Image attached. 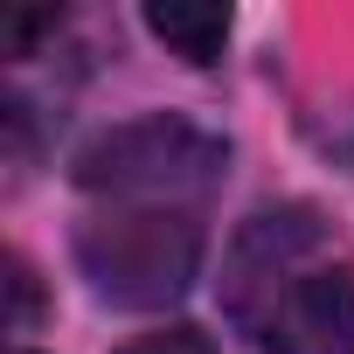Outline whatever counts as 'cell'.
Instances as JSON below:
<instances>
[{"label":"cell","instance_id":"1","mask_svg":"<svg viewBox=\"0 0 354 354\" xmlns=\"http://www.w3.org/2000/svg\"><path fill=\"white\" fill-rule=\"evenodd\" d=\"M77 264L111 306H167L202 271V230L167 209H118L77 230Z\"/></svg>","mask_w":354,"mask_h":354},{"label":"cell","instance_id":"2","mask_svg":"<svg viewBox=\"0 0 354 354\" xmlns=\"http://www.w3.org/2000/svg\"><path fill=\"white\" fill-rule=\"evenodd\" d=\"M223 167V139L188 125V118H132L97 132L77 153V188H111V195H174V188H202Z\"/></svg>","mask_w":354,"mask_h":354},{"label":"cell","instance_id":"3","mask_svg":"<svg viewBox=\"0 0 354 354\" xmlns=\"http://www.w3.org/2000/svg\"><path fill=\"white\" fill-rule=\"evenodd\" d=\"M264 354H354V264H292L257 313Z\"/></svg>","mask_w":354,"mask_h":354},{"label":"cell","instance_id":"4","mask_svg":"<svg viewBox=\"0 0 354 354\" xmlns=\"http://www.w3.org/2000/svg\"><path fill=\"white\" fill-rule=\"evenodd\" d=\"M146 28L188 63H216L223 42H230V8L223 0H153L146 8Z\"/></svg>","mask_w":354,"mask_h":354},{"label":"cell","instance_id":"5","mask_svg":"<svg viewBox=\"0 0 354 354\" xmlns=\"http://www.w3.org/2000/svg\"><path fill=\"white\" fill-rule=\"evenodd\" d=\"M125 354H216L195 326H167V333H146V340H132Z\"/></svg>","mask_w":354,"mask_h":354},{"label":"cell","instance_id":"6","mask_svg":"<svg viewBox=\"0 0 354 354\" xmlns=\"http://www.w3.org/2000/svg\"><path fill=\"white\" fill-rule=\"evenodd\" d=\"M8 285H15V319H28V306H35V292H28V271L15 264V278H8Z\"/></svg>","mask_w":354,"mask_h":354}]
</instances>
